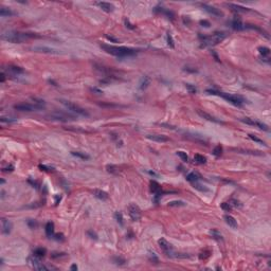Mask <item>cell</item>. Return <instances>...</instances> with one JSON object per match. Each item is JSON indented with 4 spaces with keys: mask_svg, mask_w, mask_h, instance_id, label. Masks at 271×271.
<instances>
[{
    "mask_svg": "<svg viewBox=\"0 0 271 271\" xmlns=\"http://www.w3.org/2000/svg\"><path fill=\"white\" fill-rule=\"evenodd\" d=\"M40 36L36 35L33 33H21V32H15V31H8L5 32L1 35V39L5 40L13 44H21L31 38H39Z\"/></svg>",
    "mask_w": 271,
    "mask_h": 271,
    "instance_id": "cell-1",
    "label": "cell"
},
{
    "mask_svg": "<svg viewBox=\"0 0 271 271\" xmlns=\"http://www.w3.org/2000/svg\"><path fill=\"white\" fill-rule=\"evenodd\" d=\"M101 48L104 51H106L107 53L111 55H115L118 57H126V56H132V55L137 54L138 50L132 48H126V47H115V46H110V45H101Z\"/></svg>",
    "mask_w": 271,
    "mask_h": 271,
    "instance_id": "cell-2",
    "label": "cell"
},
{
    "mask_svg": "<svg viewBox=\"0 0 271 271\" xmlns=\"http://www.w3.org/2000/svg\"><path fill=\"white\" fill-rule=\"evenodd\" d=\"M206 92L210 94H216V95H219L221 98H223L226 101H228L229 103L233 104L234 106L240 107L243 104L245 103V99L240 95H236V94H230V93H225V92H220V91H216V90L213 89H208Z\"/></svg>",
    "mask_w": 271,
    "mask_h": 271,
    "instance_id": "cell-3",
    "label": "cell"
},
{
    "mask_svg": "<svg viewBox=\"0 0 271 271\" xmlns=\"http://www.w3.org/2000/svg\"><path fill=\"white\" fill-rule=\"evenodd\" d=\"M226 37H227V33H225V32H215L211 36H200L201 47L216 46L219 42L225 40Z\"/></svg>",
    "mask_w": 271,
    "mask_h": 271,
    "instance_id": "cell-4",
    "label": "cell"
},
{
    "mask_svg": "<svg viewBox=\"0 0 271 271\" xmlns=\"http://www.w3.org/2000/svg\"><path fill=\"white\" fill-rule=\"evenodd\" d=\"M61 103L66 107V108L68 109V110L72 111V112H75L76 115H84V117H88V115H89V113H88V111L86 110V109L82 108L81 106H79V105H76V104H74V103L70 102V101L61 100Z\"/></svg>",
    "mask_w": 271,
    "mask_h": 271,
    "instance_id": "cell-5",
    "label": "cell"
},
{
    "mask_svg": "<svg viewBox=\"0 0 271 271\" xmlns=\"http://www.w3.org/2000/svg\"><path fill=\"white\" fill-rule=\"evenodd\" d=\"M14 108L18 111H27V112H31V111H36L40 110L39 106L35 104H30V103H19V104L14 105Z\"/></svg>",
    "mask_w": 271,
    "mask_h": 271,
    "instance_id": "cell-6",
    "label": "cell"
},
{
    "mask_svg": "<svg viewBox=\"0 0 271 271\" xmlns=\"http://www.w3.org/2000/svg\"><path fill=\"white\" fill-rule=\"evenodd\" d=\"M128 214H129V217L132 218V221H139L141 219V210L140 208L135 203L129 204L128 206Z\"/></svg>",
    "mask_w": 271,
    "mask_h": 271,
    "instance_id": "cell-7",
    "label": "cell"
},
{
    "mask_svg": "<svg viewBox=\"0 0 271 271\" xmlns=\"http://www.w3.org/2000/svg\"><path fill=\"white\" fill-rule=\"evenodd\" d=\"M158 244H159V247L161 248V250H162L167 256H173V254H174L173 246H172L166 239L161 238V239L158 240Z\"/></svg>",
    "mask_w": 271,
    "mask_h": 271,
    "instance_id": "cell-8",
    "label": "cell"
},
{
    "mask_svg": "<svg viewBox=\"0 0 271 271\" xmlns=\"http://www.w3.org/2000/svg\"><path fill=\"white\" fill-rule=\"evenodd\" d=\"M240 121L245 124H248V125H252V126H255V127H259V129L268 130V126L266 125V124H264L263 122L257 121V120L251 119V118H243V119H240Z\"/></svg>",
    "mask_w": 271,
    "mask_h": 271,
    "instance_id": "cell-9",
    "label": "cell"
},
{
    "mask_svg": "<svg viewBox=\"0 0 271 271\" xmlns=\"http://www.w3.org/2000/svg\"><path fill=\"white\" fill-rule=\"evenodd\" d=\"M183 137L188 140H191L193 142H196L198 144H201V145H206L208 144V141L200 135H196V134H191V132H186L183 134Z\"/></svg>",
    "mask_w": 271,
    "mask_h": 271,
    "instance_id": "cell-10",
    "label": "cell"
},
{
    "mask_svg": "<svg viewBox=\"0 0 271 271\" xmlns=\"http://www.w3.org/2000/svg\"><path fill=\"white\" fill-rule=\"evenodd\" d=\"M29 262H30V264H31L32 267H33L34 269H36V270H49V269H51L50 267H47L46 265H44V264L40 262V259L34 256V255H33V257H30Z\"/></svg>",
    "mask_w": 271,
    "mask_h": 271,
    "instance_id": "cell-11",
    "label": "cell"
},
{
    "mask_svg": "<svg viewBox=\"0 0 271 271\" xmlns=\"http://www.w3.org/2000/svg\"><path fill=\"white\" fill-rule=\"evenodd\" d=\"M48 118H50V120H55V121H62V122H67L69 120H73L74 117L72 115H64V113H59V112H54L51 113V115H48Z\"/></svg>",
    "mask_w": 271,
    "mask_h": 271,
    "instance_id": "cell-12",
    "label": "cell"
},
{
    "mask_svg": "<svg viewBox=\"0 0 271 271\" xmlns=\"http://www.w3.org/2000/svg\"><path fill=\"white\" fill-rule=\"evenodd\" d=\"M32 50L35 52H40V53H48V54H59L61 51L56 50V49L48 48V47H33Z\"/></svg>",
    "mask_w": 271,
    "mask_h": 271,
    "instance_id": "cell-13",
    "label": "cell"
},
{
    "mask_svg": "<svg viewBox=\"0 0 271 271\" xmlns=\"http://www.w3.org/2000/svg\"><path fill=\"white\" fill-rule=\"evenodd\" d=\"M197 113H198V115H200L201 118H203V119L208 120V121L214 122V123H218V124H223V122H222V121H220V120H218V119H217V118L213 117V115H211L210 113L206 112V111L200 110V109H198V110H197Z\"/></svg>",
    "mask_w": 271,
    "mask_h": 271,
    "instance_id": "cell-14",
    "label": "cell"
},
{
    "mask_svg": "<svg viewBox=\"0 0 271 271\" xmlns=\"http://www.w3.org/2000/svg\"><path fill=\"white\" fill-rule=\"evenodd\" d=\"M200 5L204 11H206V12L210 13V14L214 15V16H221V15H222V13H221L218 8H214V6L208 5V4H206V3H201Z\"/></svg>",
    "mask_w": 271,
    "mask_h": 271,
    "instance_id": "cell-15",
    "label": "cell"
},
{
    "mask_svg": "<svg viewBox=\"0 0 271 271\" xmlns=\"http://www.w3.org/2000/svg\"><path fill=\"white\" fill-rule=\"evenodd\" d=\"M147 139L152 140L155 142H159V143H165V142L169 141V137H166L164 135H148Z\"/></svg>",
    "mask_w": 271,
    "mask_h": 271,
    "instance_id": "cell-16",
    "label": "cell"
},
{
    "mask_svg": "<svg viewBox=\"0 0 271 271\" xmlns=\"http://www.w3.org/2000/svg\"><path fill=\"white\" fill-rule=\"evenodd\" d=\"M1 223H2V233L3 234H10L11 231H12V222L10 220L5 218H2L1 219Z\"/></svg>",
    "mask_w": 271,
    "mask_h": 271,
    "instance_id": "cell-17",
    "label": "cell"
},
{
    "mask_svg": "<svg viewBox=\"0 0 271 271\" xmlns=\"http://www.w3.org/2000/svg\"><path fill=\"white\" fill-rule=\"evenodd\" d=\"M259 54L263 56V59L267 63H269V55H270V49L267 47H259Z\"/></svg>",
    "mask_w": 271,
    "mask_h": 271,
    "instance_id": "cell-18",
    "label": "cell"
},
{
    "mask_svg": "<svg viewBox=\"0 0 271 271\" xmlns=\"http://www.w3.org/2000/svg\"><path fill=\"white\" fill-rule=\"evenodd\" d=\"M227 6L228 8H230L231 10H233L234 12H237V13H246V12H249V8H245V6H240V5H237V4H232V3H227Z\"/></svg>",
    "mask_w": 271,
    "mask_h": 271,
    "instance_id": "cell-19",
    "label": "cell"
},
{
    "mask_svg": "<svg viewBox=\"0 0 271 271\" xmlns=\"http://www.w3.org/2000/svg\"><path fill=\"white\" fill-rule=\"evenodd\" d=\"M92 194L94 195V197L101 199V200H107V199L109 198L108 194L102 190H93L92 191Z\"/></svg>",
    "mask_w": 271,
    "mask_h": 271,
    "instance_id": "cell-20",
    "label": "cell"
},
{
    "mask_svg": "<svg viewBox=\"0 0 271 271\" xmlns=\"http://www.w3.org/2000/svg\"><path fill=\"white\" fill-rule=\"evenodd\" d=\"M225 220L227 222V225H229V227L233 228V229H237L238 225H237V221L234 217H232L231 215H225Z\"/></svg>",
    "mask_w": 271,
    "mask_h": 271,
    "instance_id": "cell-21",
    "label": "cell"
},
{
    "mask_svg": "<svg viewBox=\"0 0 271 271\" xmlns=\"http://www.w3.org/2000/svg\"><path fill=\"white\" fill-rule=\"evenodd\" d=\"M96 4H98L104 12H107V13L112 12L113 8H115V6H113L111 3H109V2H98Z\"/></svg>",
    "mask_w": 271,
    "mask_h": 271,
    "instance_id": "cell-22",
    "label": "cell"
},
{
    "mask_svg": "<svg viewBox=\"0 0 271 271\" xmlns=\"http://www.w3.org/2000/svg\"><path fill=\"white\" fill-rule=\"evenodd\" d=\"M201 179V176L200 174H198L197 172H192V173H190L188 176H186V180L190 182H197L198 180Z\"/></svg>",
    "mask_w": 271,
    "mask_h": 271,
    "instance_id": "cell-23",
    "label": "cell"
},
{
    "mask_svg": "<svg viewBox=\"0 0 271 271\" xmlns=\"http://www.w3.org/2000/svg\"><path fill=\"white\" fill-rule=\"evenodd\" d=\"M161 186L157 181H150V192L156 194H161Z\"/></svg>",
    "mask_w": 271,
    "mask_h": 271,
    "instance_id": "cell-24",
    "label": "cell"
},
{
    "mask_svg": "<svg viewBox=\"0 0 271 271\" xmlns=\"http://www.w3.org/2000/svg\"><path fill=\"white\" fill-rule=\"evenodd\" d=\"M231 27L233 28L235 31H243V30H245L246 28H245V25L240 20H237V19H235V20L232 21L231 23Z\"/></svg>",
    "mask_w": 271,
    "mask_h": 271,
    "instance_id": "cell-25",
    "label": "cell"
},
{
    "mask_svg": "<svg viewBox=\"0 0 271 271\" xmlns=\"http://www.w3.org/2000/svg\"><path fill=\"white\" fill-rule=\"evenodd\" d=\"M46 234L48 237H53L54 235V223L49 221L46 225Z\"/></svg>",
    "mask_w": 271,
    "mask_h": 271,
    "instance_id": "cell-26",
    "label": "cell"
},
{
    "mask_svg": "<svg viewBox=\"0 0 271 271\" xmlns=\"http://www.w3.org/2000/svg\"><path fill=\"white\" fill-rule=\"evenodd\" d=\"M149 84H150V77L147 76V75H145V76L142 77L141 81H140V89L141 90L146 89Z\"/></svg>",
    "mask_w": 271,
    "mask_h": 271,
    "instance_id": "cell-27",
    "label": "cell"
},
{
    "mask_svg": "<svg viewBox=\"0 0 271 271\" xmlns=\"http://www.w3.org/2000/svg\"><path fill=\"white\" fill-rule=\"evenodd\" d=\"M47 253V250L45 248H36L35 250L33 251V255L36 257H38V259H42V257L46 255Z\"/></svg>",
    "mask_w": 271,
    "mask_h": 271,
    "instance_id": "cell-28",
    "label": "cell"
},
{
    "mask_svg": "<svg viewBox=\"0 0 271 271\" xmlns=\"http://www.w3.org/2000/svg\"><path fill=\"white\" fill-rule=\"evenodd\" d=\"M15 13L13 12L11 8H4V6H2L1 8H0V15H1L2 17H8V16H13Z\"/></svg>",
    "mask_w": 271,
    "mask_h": 271,
    "instance_id": "cell-29",
    "label": "cell"
},
{
    "mask_svg": "<svg viewBox=\"0 0 271 271\" xmlns=\"http://www.w3.org/2000/svg\"><path fill=\"white\" fill-rule=\"evenodd\" d=\"M194 161H195V163H197V164H204V163L206 162V158L204 156H202V155L196 154L194 156Z\"/></svg>",
    "mask_w": 271,
    "mask_h": 271,
    "instance_id": "cell-30",
    "label": "cell"
},
{
    "mask_svg": "<svg viewBox=\"0 0 271 271\" xmlns=\"http://www.w3.org/2000/svg\"><path fill=\"white\" fill-rule=\"evenodd\" d=\"M8 70L10 72L14 73V74H21V73L25 72V70L22 68L17 67V66H10V67H8Z\"/></svg>",
    "mask_w": 271,
    "mask_h": 271,
    "instance_id": "cell-31",
    "label": "cell"
},
{
    "mask_svg": "<svg viewBox=\"0 0 271 271\" xmlns=\"http://www.w3.org/2000/svg\"><path fill=\"white\" fill-rule=\"evenodd\" d=\"M71 155L76 157V158L83 159V160H88V159L90 158V157L88 156V155H86L85 152H71Z\"/></svg>",
    "mask_w": 271,
    "mask_h": 271,
    "instance_id": "cell-32",
    "label": "cell"
},
{
    "mask_svg": "<svg viewBox=\"0 0 271 271\" xmlns=\"http://www.w3.org/2000/svg\"><path fill=\"white\" fill-rule=\"evenodd\" d=\"M167 206H184L186 203H184L183 201H180V200H174V201H169Z\"/></svg>",
    "mask_w": 271,
    "mask_h": 271,
    "instance_id": "cell-33",
    "label": "cell"
},
{
    "mask_svg": "<svg viewBox=\"0 0 271 271\" xmlns=\"http://www.w3.org/2000/svg\"><path fill=\"white\" fill-rule=\"evenodd\" d=\"M222 154V147H221L220 145H217L214 147V149H213V155L216 157H219L220 155Z\"/></svg>",
    "mask_w": 271,
    "mask_h": 271,
    "instance_id": "cell-34",
    "label": "cell"
},
{
    "mask_svg": "<svg viewBox=\"0 0 271 271\" xmlns=\"http://www.w3.org/2000/svg\"><path fill=\"white\" fill-rule=\"evenodd\" d=\"M211 235L213 236V237L215 238V239L217 240H222V236H221V234L219 233L217 230H213V231H211Z\"/></svg>",
    "mask_w": 271,
    "mask_h": 271,
    "instance_id": "cell-35",
    "label": "cell"
},
{
    "mask_svg": "<svg viewBox=\"0 0 271 271\" xmlns=\"http://www.w3.org/2000/svg\"><path fill=\"white\" fill-rule=\"evenodd\" d=\"M177 155L180 157V159H181V160L183 161V162H188V160H189V157H188V155H186V152H181V150H179V152H177Z\"/></svg>",
    "mask_w": 271,
    "mask_h": 271,
    "instance_id": "cell-36",
    "label": "cell"
},
{
    "mask_svg": "<svg viewBox=\"0 0 271 271\" xmlns=\"http://www.w3.org/2000/svg\"><path fill=\"white\" fill-rule=\"evenodd\" d=\"M193 186H194V189H196V190H199L201 191V192H209V189L206 188H202V186H200V184H198L197 182H193Z\"/></svg>",
    "mask_w": 271,
    "mask_h": 271,
    "instance_id": "cell-37",
    "label": "cell"
},
{
    "mask_svg": "<svg viewBox=\"0 0 271 271\" xmlns=\"http://www.w3.org/2000/svg\"><path fill=\"white\" fill-rule=\"evenodd\" d=\"M106 169L109 173H112V174H117L119 172V169L117 166H115V165H107Z\"/></svg>",
    "mask_w": 271,
    "mask_h": 271,
    "instance_id": "cell-38",
    "label": "cell"
},
{
    "mask_svg": "<svg viewBox=\"0 0 271 271\" xmlns=\"http://www.w3.org/2000/svg\"><path fill=\"white\" fill-rule=\"evenodd\" d=\"M115 220L118 221V222L120 223V225H123V216H122V214L120 212H115Z\"/></svg>",
    "mask_w": 271,
    "mask_h": 271,
    "instance_id": "cell-39",
    "label": "cell"
},
{
    "mask_svg": "<svg viewBox=\"0 0 271 271\" xmlns=\"http://www.w3.org/2000/svg\"><path fill=\"white\" fill-rule=\"evenodd\" d=\"M221 209H222V210H225L226 212H230V211L232 210V206H231V204H230L229 202H222L221 203Z\"/></svg>",
    "mask_w": 271,
    "mask_h": 271,
    "instance_id": "cell-40",
    "label": "cell"
},
{
    "mask_svg": "<svg viewBox=\"0 0 271 271\" xmlns=\"http://www.w3.org/2000/svg\"><path fill=\"white\" fill-rule=\"evenodd\" d=\"M229 203L231 204L232 208H240V206H242L240 202L238 200H236V199H231V200L229 201Z\"/></svg>",
    "mask_w": 271,
    "mask_h": 271,
    "instance_id": "cell-41",
    "label": "cell"
},
{
    "mask_svg": "<svg viewBox=\"0 0 271 271\" xmlns=\"http://www.w3.org/2000/svg\"><path fill=\"white\" fill-rule=\"evenodd\" d=\"M186 88L189 90V92H190V93H192V94H195V93H196V92H197V89H196V88H195L194 86L190 85V84H186Z\"/></svg>",
    "mask_w": 271,
    "mask_h": 271,
    "instance_id": "cell-42",
    "label": "cell"
},
{
    "mask_svg": "<svg viewBox=\"0 0 271 271\" xmlns=\"http://www.w3.org/2000/svg\"><path fill=\"white\" fill-rule=\"evenodd\" d=\"M248 137L250 138V139L252 140V141L257 142V143H261V144H264V145H265V142H264L263 140H261V139H259V138L255 137V136H253V135H249Z\"/></svg>",
    "mask_w": 271,
    "mask_h": 271,
    "instance_id": "cell-43",
    "label": "cell"
},
{
    "mask_svg": "<svg viewBox=\"0 0 271 271\" xmlns=\"http://www.w3.org/2000/svg\"><path fill=\"white\" fill-rule=\"evenodd\" d=\"M0 121H1L2 123H13V122H16V120H15V119H11V118H4V117H2L1 119H0Z\"/></svg>",
    "mask_w": 271,
    "mask_h": 271,
    "instance_id": "cell-44",
    "label": "cell"
},
{
    "mask_svg": "<svg viewBox=\"0 0 271 271\" xmlns=\"http://www.w3.org/2000/svg\"><path fill=\"white\" fill-rule=\"evenodd\" d=\"M167 44H169V47L174 48V40H173V38H172L171 34H167Z\"/></svg>",
    "mask_w": 271,
    "mask_h": 271,
    "instance_id": "cell-45",
    "label": "cell"
},
{
    "mask_svg": "<svg viewBox=\"0 0 271 271\" xmlns=\"http://www.w3.org/2000/svg\"><path fill=\"white\" fill-rule=\"evenodd\" d=\"M39 169H44V171H47V172H50V171H52V169H50V167H48V166H46V165H42V164H39Z\"/></svg>",
    "mask_w": 271,
    "mask_h": 271,
    "instance_id": "cell-46",
    "label": "cell"
},
{
    "mask_svg": "<svg viewBox=\"0 0 271 271\" xmlns=\"http://www.w3.org/2000/svg\"><path fill=\"white\" fill-rule=\"evenodd\" d=\"M53 237H54L56 240H59V239L63 240V239H64V238H63V237H64L63 234H54V235H53Z\"/></svg>",
    "mask_w": 271,
    "mask_h": 271,
    "instance_id": "cell-47",
    "label": "cell"
},
{
    "mask_svg": "<svg viewBox=\"0 0 271 271\" xmlns=\"http://www.w3.org/2000/svg\"><path fill=\"white\" fill-rule=\"evenodd\" d=\"M200 23L202 25V27H206V28L210 27V22H209V21H206V20H201Z\"/></svg>",
    "mask_w": 271,
    "mask_h": 271,
    "instance_id": "cell-48",
    "label": "cell"
},
{
    "mask_svg": "<svg viewBox=\"0 0 271 271\" xmlns=\"http://www.w3.org/2000/svg\"><path fill=\"white\" fill-rule=\"evenodd\" d=\"M28 225H29L30 227L32 228V229H34V228L37 226V223H36V221H32V223H31V221H29V222H28Z\"/></svg>",
    "mask_w": 271,
    "mask_h": 271,
    "instance_id": "cell-49",
    "label": "cell"
},
{
    "mask_svg": "<svg viewBox=\"0 0 271 271\" xmlns=\"http://www.w3.org/2000/svg\"><path fill=\"white\" fill-rule=\"evenodd\" d=\"M87 234H88V235L91 236V238H94V239H96V234L95 233H92V231H88Z\"/></svg>",
    "mask_w": 271,
    "mask_h": 271,
    "instance_id": "cell-50",
    "label": "cell"
},
{
    "mask_svg": "<svg viewBox=\"0 0 271 271\" xmlns=\"http://www.w3.org/2000/svg\"><path fill=\"white\" fill-rule=\"evenodd\" d=\"M13 169H14V166H13V165H10V166H8L6 169H3V172H8V171L12 172Z\"/></svg>",
    "mask_w": 271,
    "mask_h": 271,
    "instance_id": "cell-51",
    "label": "cell"
},
{
    "mask_svg": "<svg viewBox=\"0 0 271 271\" xmlns=\"http://www.w3.org/2000/svg\"><path fill=\"white\" fill-rule=\"evenodd\" d=\"M106 38L107 39H109V40H111V42H118V40L115 39V38L111 37V36H106Z\"/></svg>",
    "mask_w": 271,
    "mask_h": 271,
    "instance_id": "cell-52",
    "label": "cell"
},
{
    "mask_svg": "<svg viewBox=\"0 0 271 271\" xmlns=\"http://www.w3.org/2000/svg\"><path fill=\"white\" fill-rule=\"evenodd\" d=\"M4 76H5V75H4V73L2 72V73H1V82H2V83H3L4 79H5V77H4Z\"/></svg>",
    "mask_w": 271,
    "mask_h": 271,
    "instance_id": "cell-53",
    "label": "cell"
},
{
    "mask_svg": "<svg viewBox=\"0 0 271 271\" xmlns=\"http://www.w3.org/2000/svg\"><path fill=\"white\" fill-rule=\"evenodd\" d=\"M70 269L71 270H77V266L76 265H72V266H71Z\"/></svg>",
    "mask_w": 271,
    "mask_h": 271,
    "instance_id": "cell-54",
    "label": "cell"
}]
</instances>
